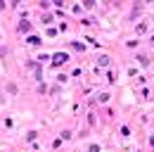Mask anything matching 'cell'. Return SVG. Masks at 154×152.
<instances>
[{
    "mask_svg": "<svg viewBox=\"0 0 154 152\" xmlns=\"http://www.w3.org/2000/svg\"><path fill=\"white\" fill-rule=\"evenodd\" d=\"M66 60H69V55H66V52H57V55H52V64H55V67L64 64Z\"/></svg>",
    "mask_w": 154,
    "mask_h": 152,
    "instance_id": "1",
    "label": "cell"
},
{
    "mask_svg": "<svg viewBox=\"0 0 154 152\" xmlns=\"http://www.w3.org/2000/svg\"><path fill=\"white\" fill-rule=\"evenodd\" d=\"M52 5H55V7H62V5H64V0H52Z\"/></svg>",
    "mask_w": 154,
    "mask_h": 152,
    "instance_id": "6",
    "label": "cell"
},
{
    "mask_svg": "<svg viewBox=\"0 0 154 152\" xmlns=\"http://www.w3.org/2000/svg\"><path fill=\"white\" fill-rule=\"evenodd\" d=\"M150 145H152V148H154V136H152V138H150Z\"/></svg>",
    "mask_w": 154,
    "mask_h": 152,
    "instance_id": "8",
    "label": "cell"
},
{
    "mask_svg": "<svg viewBox=\"0 0 154 152\" xmlns=\"http://www.w3.org/2000/svg\"><path fill=\"white\" fill-rule=\"evenodd\" d=\"M95 5V0H86V7H92Z\"/></svg>",
    "mask_w": 154,
    "mask_h": 152,
    "instance_id": "7",
    "label": "cell"
},
{
    "mask_svg": "<svg viewBox=\"0 0 154 152\" xmlns=\"http://www.w3.org/2000/svg\"><path fill=\"white\" fill-rule=\"evenodd\" d=\"M145 31H147V22H140L138 29H135V33H145Z\"/></svg>",
    "mask_w": 154,
    "mask_h": 152,
    "instance_id": "3",
    "label": "cell"
},
{
    "mask_svg": "<svg viewBox=\"0 0 154 152\" xmlns=\"http://www.w3.org/2000/svg\"><path fill=\"white\" fill-rule=\"evenodd\" d=\"M29 43L31 45H40V38L38 36H29Z\"/></svg>",
    "mask_w": 154,
    "mask_h": 152,
    "instance_id": "5",
    "label": "cell"
},
{
    "mask_svg": "<svg viewBox=\"0 0 154 152\" xmlns=\"http://www.w3.org/2000/svg\"><path fill=\"white\" fill-rule=\"evenodd\" d=\"M152 40H154V36H152Z\"/></svg>",
    "mask_w": 154,
    "mask_h": 152,
    "instance_id": "9",
    "label": "cell"
},
{
    "mask_svg": "<svg viewBox=\"0 0 154 152\" xmlns=\"http://www.w3.org/2000/svg\"><path fill=\"white\" fill-rule=\"evenodd\" d=\"M29 29H31V24L26 22V19H24V22H19V31H29Z\"/></svg>",
    "mask_w": 154,
    "mask_h": 152,
    "instance_id": "4",
    "label": "cell"
},
{
    "mask_svg": "<svg viewBox=\"0 0 154 152\" xmlns=\"http://www.w3.org/2000/svg\"><path fill=\"white\" fill-rule=\"evenodd\" d=\"M109 57H107V55H102V57H100V60H97V64H100V67H109Z\"/></svg>",
    "mask_w": 154,
    "mask_h": 152,
    "instance_id": "2",
    "label": "cell"
}]
</instances>
